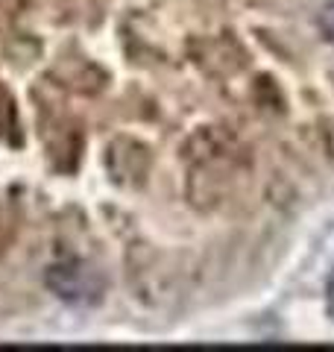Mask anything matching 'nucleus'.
I'll list each match as a JSON object with an SVG mask.
<instances>
[{
	"label": "nucleus",
	"mask_w": 334,
	"mask_h": 352,
	"mask_svg": "<svg viewBox=\"0 0 334 352\" xmlns=\"http://www.w3.org/2000/svg\"><path fill=\"white\" fill-rule=\"evenodd\" d=\"M44 279H47L50 291H56L62 300H71V302H91V300H97V294L103 291L100 273L80 258L56 261Z\"/></svg>",
	"instance_id": "1"
},
{
	"label": "nucleus",
	"mask_w": 334,
	"mask_h": 352,
	"mask_svg": "<svg viewBox=\"0 0 334 352\" xmlns=\"http://www.w3.org/2000/svg\"><path fill=\"white\" fill-rule=\"evenodd\" d=\"M326 308H329V314H331V320H334V273H331L329 282H326Z\"/></svg>",
	"instance_id": "2"
}]
</instances>
